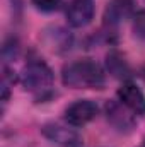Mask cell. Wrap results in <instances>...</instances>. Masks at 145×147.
<instances>
[{
    "label": "cell",
    "instance_id": "cell-8",
    "mask_svg": "<svg viewBox=\"0 0 145 147\" xmlns=\"http://www.w3.org/2000/svg\"><path fill=\"white\" fill-rule=\"evenodd\" d=\"M106 113H108V120L118 128V130H125V128H132L133 127V118L132 115H128L123 110L121 105L111 101L106 105Z\"/></svg>",
    "mask_w": 145,
    "mask_h": 147
},
{
    "label": "cell",
    "instance_id": "cell-1",
    "mask_svg": "<svg viewBox=\"0 0 145 147\" xmlns=\"http://www.w3.org/2000/svg\"><path fill=\"white\" fill-rule=\"evenodd\" d=\"M62 80L65 86L75 89H101L106 82V75L96 60L82 58L63 67Z\"/></svg>",
    "mask_w": 145,
    "mask_h": 147
},
{
    "label": "cell",
    "instance_id": "cell-12",
    "mask_svg": "<svg viewBox=\"0 0 145 147\" xmlns=\"http://www.w3.org/2000/svg\"><path fill=\"white\" fill-rule=\"evenodd\" d=\"M144 77H145V67H144Z\"/></svg>",
    "mask_w": 145,
    "mask_h": 147
},
{
    "label": "cell",
    "instance_id": "cell-11",
    "mask_svg": "<svg viewBox=\"0 0 145 147\" xmlns=\"http://www.w3.org/2000/svg\"><path fill=\"white\" fill-rule=\"evenodd\" d=\"M33 3L43 12H53L60 9L62 0H33Z\"/></svg>",
    "mask_w": 145,
    "mask_h": 147
},
{
    "label": "cell",
    "instance_id": "cell-9",
    "mask_svg": "<svg viewBox=\"0 0 145 147\" xmlns=\"http://www.w3.org/2000/svg\"><path fill=\"white\" fill-rule=\"evenodd\" d=\"M106 67L109 74H113L116 79H126L130 75V67L126 63V60L118 53V51H111L106 57Z\"/></svg>",
    "mask_w": 145,
    "mask_h": 147
},
{
    "label": "cell",
    "instance_id": "cell-6",
    "mask_svg": "<svg viewBox=\"0 0 145 147\" xmlns=\"http://www.w3.org/2000/svg\"><path fill=\"white\" fill-rule=\"evenodd\" d=\"M118 98H119V103L123 106H126L130 111H133L137 115L145 113V96L140 91V87L135 86L133 82H125L118 89Z\"/></svg>",
    "mask_w": 145,
    "mask_h": 147
},
{
    "label": "cell",
    "instance_id": "cell-4",
    "mask_svg": "<svg viewBox=\"0 0 145 147\" xmlns=\"http://www.w3.org/2000/svg\"><path fill=\"white\" fill-rule=\"evenodd\" d=\"M65 14L72 28H84L94 17V0H70Z\"/></svg>",
    "mask_w": 145,
    "mask_h": 147
},
{
    "label": "cell",
    "instance_id": "cell-5",
    "mask_svg": "<svg viewBox=\"0 0 145 147\" xmlns=\"http://www.w3.org/2000/svg\"><path fill=\"white\" fill-rule=\"evenodd\" d=\"M43 135L46 139H50L51 142L58 144V146L63 147H79L82 139L80 135L68 127H63V125H58V123H48L41 128Z\"/></svg>",
    "mask_w": 145,
    "mask_h": 147
},
{
    "label": "cell",
    "instance_id": "cell-10",
    "mask_svg": "<svg viewBox=\"0 0 145 147\" xmlns=\"http://www.w3.org/2000/svg\"><path fill=\"white\" fill-rule=\"evenodd\" d=\"M132 19H133L132 28H133L135 36L140 38V39H145V10H137Z\"/></svg>",
    "mask_w": 145,
    "mask_h": 147
},
{
    "label": "cell",
    "instance_id": "cell-7",
    "mask_svg": "<svg viewBox=\"0 0 145 147\" xmlns=\"http://www.w3.org/2000/svg\"><path fill=\"white\" fill-rule=\"evenodd\" d=\"M135 12V0H111L104 12V21L109 26H114L128 17H133Z\"/></svg>",
    "mask_w": 145,
    "mask_h": 147
},
{
    "label": "cell",
    "instance_id": "cell-3",
    "mask_svg": "<svg viewBox=\"0 0 145 147\" xmlns=\"http://www.w3.org/2000/svg\"><path fill=\"white\" fill-rule=\"evenodd\" d=\"M97 111H99V108H97V105L94 101H91V99H79V101L72 103L65 110V120L72 127H82V125L89 123L91 120H94Z\"/></svg>",
    "mask_w": 145,
    "mask_h": 147
},
{
    "label": "cell",
    "instance_id": "cell-2",
    "mask_svg": "<svg viewBox=\"0 0 145 147\" xmlns=\"http://www.w3.org/2000/svg\"><path fill=\"white\" fill-rule=\"evenodd\" d=\"M21 82H22L26 91L41 92V91H46V89L51 87L53 72L44 62L34 60V62H29L24 67V70L21 74Z\"/></svg>",
    "mask_w": 145,
    "mask_h": 147
}]
</instances>
